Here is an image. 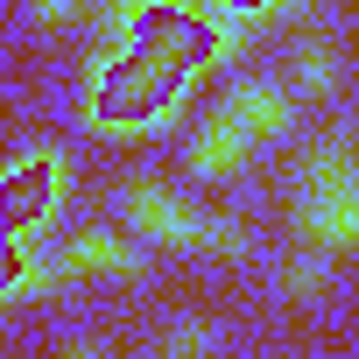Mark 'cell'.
<instances>
[{"instance_id":"2","label":"cell","mask_w":359,"mask_h":359,"mask_svg":"<svg viewBox=\"0 0 359 359\" xmlns=\"http://www.w3.org/2000/svg\"><path fill=\"white\" fill-rule=\"evenodd\" d=\"M296 226L310 247H352L359 240V155L345 134L317 141L303 162V184H296Z\"/></svg>"},{"instance_id":"7","label":"cell","mask_w":359,"mask_h":359,"mask_svg":"<svg viewBox=\"0 0 359 359\" xmlns=\"http://www.w3.org/2000/svg\"><path fill=\"white\" fill-rule=\"evenodd\" d=\"M247 148H254V134H247L233 113H219L212 127H198V141H191V169H198V176H233V169L247 162Z\"/></svg>"},{"instance_id":"1","label":"cell","mask_w":359,"mask_h":359,"mask_svg":"<svg viewBox=\"0 0 359 359\" xmlns=\"http://www.w3.org/2000/svg\"><path fill=\"white\" fill-rule=\"evenodd\" d=\"M184 85H191V64H176L148 43H113L85 71V120L99 134H148V127L176 120Z\"/></svg>"},{"instance_id":"4","label":"cell","mask_w":359,"mask_h":359,"mask_svg":"<svg viewBox=\"0 0 359 359\" xmlns=\"http://www.w3.org/2000/svg\"><path fill=\"white\" fill-rule=\"evenodd\" d=\"M127 219L141 226V233H155L162 247H198V212L176 198V191H162V184H127Z\"/></svg>"},{"instance_id":"3","label":"cell","mask_w":359,"mask_h":359,"mask_svg":"<svg viewBox=\"0 0 359 359\" xmlns=\"http://www.w3.org/2000/svg\"><path fill=\"white\" fill-rule=\"evenodd\" d=\"M64 184H71V169H64L57 148H29V155H15L8 169H0V226H8V233H36V226H50L57 205H64Z\"/></svg>"},{"instance_id":"14","label":"cell","mask_w":359,"mask_h":359,"mask_svg":"<svg viewBox=\"0 0 359 359\" xmlns=\"http://www.w3.org/2000/svg\"><path fill=\"white\" fill-rule=\"evenodd\" d=\"M78 0H36V22H71Z\"/></svg>"},{"instance_id":"13","label":"cell","mask_w":359,"mask_h":359,"mask_svg":"<svg viewBox=\"0 0 359 359\" xmlns=\"http://www.w3.org/2000/svg\"><path fill=\"white\" fill-rule=\"evenodd\" d=\"M212 8H226V15H282L296 0H212Z\"/></svg>"},{"instance_id":"9","label":"cell","mask_w":359,"mask_h":359,"mask_svg":"<svg viewBox=\"0 0 359 359\" xmlns=\"http://www.w3.org/2000/svg\"><path fill=\"white\" fill-rule=\"evenodd\" d=\"M198 352H212V324L205 317H184V324L162 338V359H198Z\"/></svg>"},{"instance_id":"12","label":"cell","mask_w":359,"mask_h":359,"mask_svg":"<svg viewBox=\"0 0 359 359\" xmlns=\"http://www.w3.org/2000/svg\"><path fill=\"white\" fill-rule=\"evenodd\" d=\"M198 247H219V254H240V247H247V233H240L233 219H205V226H198Z\"/></svg>"},{"instance_id":"5","label":"cell","mask_w":359,"mask_h":359,"mask_svg":"<svg viewBox=\"0 0 359 359\" xmlns=\"http://www.w3.org/2000/svg\"><path fill=\"white\" fill-rule=\"evenodd\" d=\"M226 113L261 141V134H289V120H296V99H289V85H275V78H254V85H240L233 99H226Z\"/></svg>"},{"instance_id":"11","label":"cell","mask_w":359,"mask_h":359,"mask_svg":"<svg viewBox=\"0 0 359 359\" xmlns=\"http://www.w3.org/2000/svg\"><path fill=\"white\" fill-rule=\"evenodd\" d=\"M296 85H303V92H331V85H338V64H331V50H303V64H296Z\"/></svg>"},{"instance_id":"6","label":"cell","mask_w":359,"mask_h":359,"mask_svg":"<svg viewBox=\"0 0 359 359\" xmlns=\"http://www.w3.org/2000/svg\"><path fill=\"white\" fill-rule=\"evenodd\" d=\"M57 275H64V261H43V254H29V247H22V233H8V226H0V303L36 296V289H50Z\"/></svg>"},{"instance_id":"8","label":"cell","mask_w":359,"mask_h":359,"mask_svg":"<svg viewBox=\"0 0 359 359\" xmlns=\"http://www.w3.org/2000/svg\"><path fill=\"white\" fill-rule=\"evenodd\" d=\"M64 275H141V261H134V247L113 240V233H78V240L64 247Z\"/></svg>"},{"instance_id":"10","label":"cell","mask_w":359,"mask_h":359,"mask_svg":"<svg viewBox=\"0 0 359 359\" xmlns=\"http://www.w3.org/2000/svg\"><path fill=\"white\" fill-rule=\"evenodd\" d=\"M324 247H310V254H296L289 268H282V289H296V296H310V289H324Z\"/></svg>"},{"instance_id":"15","label":"cell","mask_w":359,"mask_h":359,"mask_svg":"<svg viewBox=\"0 0 359 359\" xmlns=\"http://www.w3.org/2000/svg\"><path fill=\"white\" fill-rule=\"evenodd\" d=\"M71 359H99V352H92V345H71Z\"/></svg>"}]
</instances>
